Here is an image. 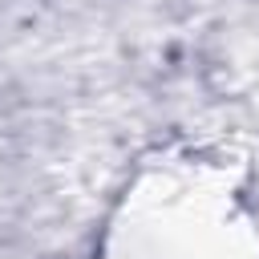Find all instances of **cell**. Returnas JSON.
Segmentation results:
<instances>
[{
	"mask_svg": "<svg viewBox=\"0 0 259 259\" xmlns=\"http://www.w3.org/2000/svg\"><path fill=\"white\" fill-rule=\"evenodd\" d=\"M105 259H259V223L219 158L162 154L125 190Z\"/></svg>",
	"mask_w": 259,
	"mask_h": 259,
	"instance_id": "obj_1",
	"label": "cell"
}]
</instances>
